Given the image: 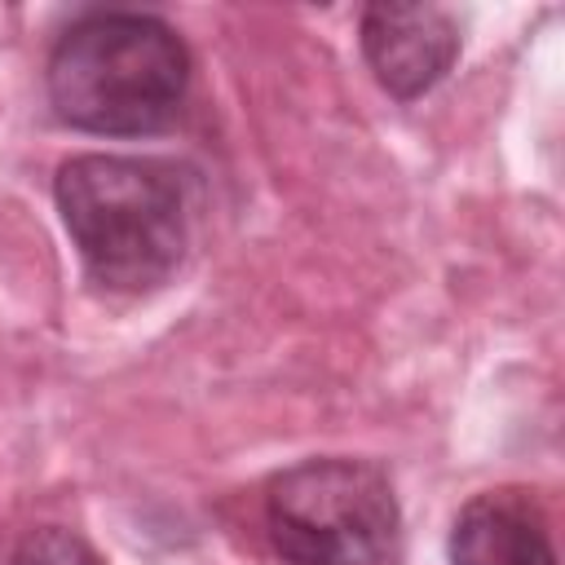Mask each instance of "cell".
Returning <instances> with one entry per match:
<instances>
[{
	"mask_svg": "<svg viewBox=\"0 0 565 565\" xmlns=\"http://www.w3.org/2000/svg\"><path fill=\"white\" fill-rule=\"evenodd\" d=\"M53 199L88 278L106 291H150L185 256V177L163 159L75 154L57 168Z\"/></svg>",
	"mask_w": 565,
	"mask_h": 565,
	"instance_id": "2",
	"label": "cell"
},
{
	"mask_svg": "<svg viewBox=\"0 0 565 565\" xmlns=\"http://www.w3.org/2000/svg\"><path fill=\"white\" fill-rule=\"evenodd\" d=\"M450 565H556L539 499L516 486L472 494L450 525Z\"/></svg>",
	"mask_w": 565,
	"mask_h": 565,
	"instance_id": "5",
	"label": "cell"
},
{
	"mask_svg": "<svg viewBox=\"0 0 565 565\" xmlns=\"http://www.w3.org/2000/svg\"><path fill=\"white\" fill-rule=\"evenodd\" d=\"M49 102L57 119L97 137H146L181 115L190 49L154 13L93 9L49 53Z\"/></svg>",
	"mask_w": 565,
	"mask_h": 565,
	"instance_id": "1",
	"label": "cell"
},
{
	"mask_svg": "<svg viewBox=\"0 0 565 565\" xmlns=\"http://www.w3.org/2000/svg\"><path fill=\"white\" fill-rule=\"evenodd\" d=\"M358 35L380 88L402 102L441 84L459 57V22L441 4H366Z\"/></svg>",
	"mask_w": 565,
	"mask_h": 565,
	"instance_id": "4",
	"label": "cell"
},
{
	"mask_svg": "<svg viewBox=\"0 0 565 565\" xmlns=\"http://www.w3.org/2000/svg\"><path fill=\"white\" fill-rule=\"evenodd\" d=\"M9 565H106V561L75 530L40 525V530L22 534V543L13 547V561Z\"/></svg>",
	"mask_w": 565,
	"mask_h": 565,
	"instance_id": "6",
	"label": "cell"
},
{
	"mask_svg": "<svg viewBox=\"0 0 565 565\" xmlns=\"http://www.w3.org/2000/svg\"><path fill=\"white\" fill-rule=\"evenodd\" d=\"M265 534L287 565H402V508L371 459L322 455L278 472Z\"/></svg>",
	"mask_w": 565,
	"mask_h": 565,
	"instance_id": "3",
	"label": "cell"
}]
</instances>
